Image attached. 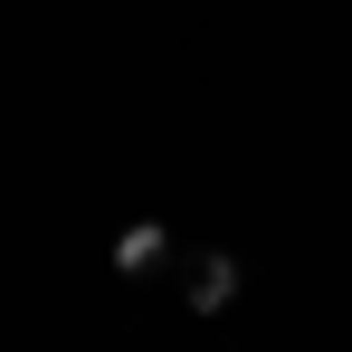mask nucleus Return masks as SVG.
Wrapping results in <instances>:
<instances>
[{
    "label": "nucleus",
    "instance_id": "nucleus-1",
    "mask_svg": "<svg viewBox=\"0 0 352 352\" xmlns=\"http://www.w3.org/2000/svg\"><path fill=\"white\" fill-rule=\"evenodd\" d=\"M229 305H238V257L219 248V257L190 267V314H229Z\"/></svg>",
    "mask_w": 352,
    "mask_h": 352
},
{
    "label": "nucleus",
    "instance_id": "nucleus-2",
    "mask_svg": "<svg viewBox=\"0 0 352 352\" xmlns=\"http://www.w3.org/2000/svg\"><path fill=\"white\" fill-rule=\"evenodd\" d=\"M162 248H172V238H162V219H133V229L115 238V276H143V267H162Z\"/></svg>",
    "mask_w": 352,
    "mask_h": 352
}]
</instances>
